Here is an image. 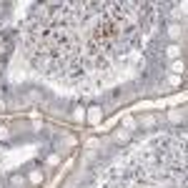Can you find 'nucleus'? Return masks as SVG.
<instances>
[{"label": "nucleus", "mask_w": 188, "mask_h": 188, "mask_svg": "<svg viewBox=\"0 0 188 188\" xmlns=\"http://www.w3.org/2000/svg\"><path fill=\"white\" fill-rule=\"evenodd\" d=\"M0 68H3V65H0Z\"/></svg>", "instance_id": "nucleus-3"}, {"label": "nucleus", "mask_w": 188, "mask_h": 188, "mask_svg": "<svg viewBox=\"0 0 188 188\" xmlns=\"http://www.w3.org/2000/svg\"><path fill=\"white\" fill-rule=\"evenodd\" d=\"M178 53H181V50L175 48V45H171V48H168V55H173V58H175V55H178Z\"/></svg>", "instance_id": "nucleus-2"}, {"label": "nucleus", "mask_w": 188, "mask_h": 188, "mask_svg": "<svg viewBox=\"0 0 188 188\" xmlns=\"http://www.w3.org/2000/svg\"><path fill=\"white\" fill-rule=\"evenodd\" d=\"M100 118V110L98 108H93V110H90V120H98Z\"/></svg>", "instance_id": "nucleus-1"}]
</instances>
